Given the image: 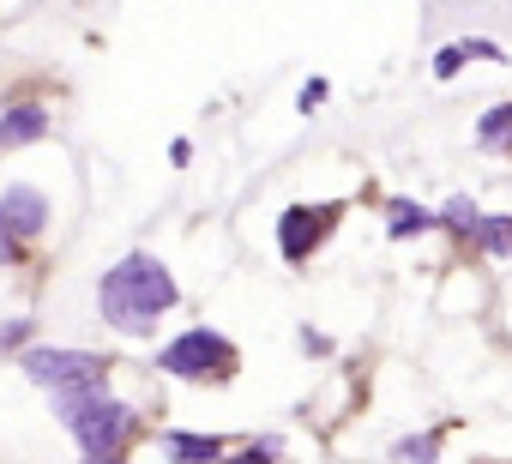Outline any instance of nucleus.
I'll return each instance as SVG.
<instances>
[{"label": "nucleus", "mask_w": 512, "mask_h": 464, "mask_svg": "<svg viewBox=\"0 0 512 464\" xmlns=\"http://www.w3.org/2000/svg\"><path fill=\"white\" fill-rule=\"evenodd\" d=\"M25 380L49 398H79V392H109V350H79V344H31L19 356Z\"/></svg>", "instance_id": "20e7f679"}, {"label": "nucleus", "mask_w": 512, "mask_h": 464, "mask_svg": "<svg viewBox=\"0 0 512 464\" xmlns=\"http://www.w3.org/2000/svg\"><path fill=\"white\" fill-rule=\"evenodd\" d=\"M476 145H482L488 157H512V97H506V103H488V109L476 115Z\"/></svg>", "instance_id": "9b49d317"}, {"label": "nucleus", "mask_w": 512, "mask_h": 464, "mask_svg": "<svg viewBox=\"0 0 512 464\" xmlns=\"http://www.w3.org/2000/svg\"><path fill=\"white\" fill-rule=\"evenodd\" d=\"M49 139V103L43 97H13L0 109V151H19V145H43Z\"/></svg>", "instance_id": "0eeeda50"}, {"label": "nucleus", "mask_w": 512, "mask_h": 464, "mask_svg": "<svg viewBox=\"0 0 512 464\" xmlns=\"http://www.w3.org/2000/svg\"><path fill=\"white\" fill-rule=\"evenodd\" d=\"M326 97H332V85H326V79L314 73V79H302V91H296V109H302V115H314V109H320Z\"/></svg>", "instance_id": "a211bd4d"}, {"label": "nucleus", "mask_w": 512, "mask_h": 464, "mask_svg": "<svg viewBox=\"0 0 512 464\" xmlns=\"http://www.w3.org/2000/svg\"><path fill=\"white\" fill-rule=\"evenodd\" d=\"M434 229H440V211H428L422 199H410V193L386 199V242H422Z\"/></svg>", "instance_id": "9d476101"}, {"label": "nucleus", "mask_w": 512, "mask_h": 464, "mask_svg": "<svg viewBox=\"0 0 512 464\" xmlns=\"http://www.w3.org/2000/svg\"><path fill=\"white\" fill-rule=\"evenodd\" d=\"M169 163H175V169H187V163H193V145H187V139H175V145H169Z\"/></svg>", "instance_id": "6ab92c4d"}, {"label": "nucleus", "mask_w": 512, "mask_h": 464, "mask_svg": "<svg viewBox=\"0 0 512 464\" xmlns=\"http://www.w3.org/2000/svg\"><path fill=\"white\" fill-rule=\"evenodd\" d=\"M296 350H302L308 362H326V356H338V338L320 332V326H296Z\"/></svg>", "instance_id": "f3484780"}, {"label": "nucleus", "mask_w": 512, "mask_h": 464, "mask_svg": "<svg viewBox=\"0 0 512 464\" xmlns=\"http://www.w3.org/2000/svg\"><path fill=\"white\" fill-rule=\"evenodd\" d=\"M223 464H284V434H247L241 446H229Z\"/></svg>", "instance_id": "2eb2a0df"}, {"label": "nucleus", "mask_w": 512, "mask_h": 464, "mask_svg": "<svg viewBox=\"0 0 512 464\" xmlns=\"http://www.w3.org/2000/svg\"><path fill=\"white\" fill-rule=\"evenodd\" d=\"M49 404H55V422L67 428V440L79 446V458L133 452V440L145 434L139 404H127L115 392H79V398H49Z\"/></svg>", "instance_id": "f03ea898"}, {"label": "nucleus", "mask_w": 512, "mask_h": 464, "mask_svg": "<svg viewBox=\"0 0 512 464\" xmlns=\"http://www.w3.org/2000/svg\"><path fill=\"white\" fill-rule=\"evenodd\" d=\"M157 368L181 386H229L241 374V350L217 326H187L169 344H157Z\"/></svg>", "instance_id": "7ed1b4c3"}, {"label": "nucleus", "mask_w": 512, "mask_h": 464, "mask_svg": "<svg viewBox=\"0 0 512 464\" xmlns=\"http://www.w3.org/2000/svg\"><path fill=\"white\" fill-rule=\"evenodd\" d=\"M350 217V199H290L272 223V242H278V260L290 272L314 266V254H326L338 242V229Z\"/></svg>", "instance_id": "39448f33"}, {"label": "nucleus", "mask_w": 512, "mask_h": 464, "mask_svg": "<svg viewBox=\"0 0 512 464\" xmlns=\"http://www.w3.org/2000/svg\"><path fill=\"white\" fill-rule=\"evenodd\" d=\"M157 446H163L169 464H223L229 458V440L223 434H205V428H163Z\"/></svg>", "instance_id": "1a4fd4ad"}, {"label": "nucleus", "mask_w": 512, "mask_h": 464, "mask_svg": "<svg viewBox=\"0 0 512 464\" xmlns=\"http://www.w3.org/2000/svg\"><path fill=\"white\" fill-rule=\"evenodd\" d=\"M476 254H488V260H512V211H482V223H476V242H470Z\"/></svg>", "instance_id": "f8f14e48"}, {"label": "nucleus", "mask_w": 512, "mask_h": 464, "mask_svg": "<svg viewBox=\"0 0 512 464\" xmlns=\"http://www.w3.org/2000/svg\"><path fill=\"white\" fill-rule=\"evenodd\" d=\"M470 61H488V67H506L512 55L500 49V43H488V37H452V43H440L434 49V61H428V73L440 79V85H452Z\"/></svg>", "instance_id": "6e6552de"}, {"label": "nucleus", "mask_w": 512, "mask_h": 464, "mask_svg": "<svg viewBox=\"0 0 512 464\" xmlns=\"http://www.w3.org/2000/svg\"><path fill=\"white\" fill-rule=\"evenodd\" d=\"M79 464H127V452H97V458H79Z\"/></svg>", "instance_id": "aec40b11"}, {"label": "nucleus", "mask_w": 512, "mask_h": 464, "mask_svg": "<svg viewBox=\"0 0 512 464\" xmlns=\"http://www.w3.org/2000/svg\"><path fill=\"white\" fill-rule=\"evenodd\" d=\"M440 446H446V428L404 434V440H392V464H440Z\"/></svg>", "instance_id": "4468645a"}, {"label": "nucleus", "mask_w": 512, "mask_h": 464, "mask_svg": "<svg viewBox=\"0 0 512 464\" xmlns=\"http://www.w3.org/2000/svg\"><path fill=\"white\" fill-rule=\"evenodd\" d=\"M31 338H37V320H31V314L0 320V350H7V356H25V350H31Z\"/></svg>", "instance_id": "dca6fc26"}, {"label": "nucleus", "mask_w": 512, "mask_h": 464, "mask_svg": "<svg viewBox=\"0 0 512 464\" xmlns=\"http://www.w3.org/2000/svg\"><path fill=\"white\" fill-rule=\"evenodd\" d=\"M175 308H181V284H175V272H169L157 254H145V248L121 254V260L97 278V320H103L109 332H121V338H157V326H163Z\"/></svg>", "instance_id": "f257e3e1"}, {"label": "nucleus", "mask_w": 512, "mask_h": 464, "mask_svg": "<svg viewBox=\"0 0 512 464\" xmlns=\"http://www.w3.org/2000/svg\"><path fill=\"white\" fill-rule=\"evenodd\" d=\"M49 217H55V205H49V193L37 181H7L0 187V272L31 260V248L49 236Z\"/></svg>", "instance_id": "423d86ee"}, {"label": "nucleus", "mask_w": 512, "mask_h": 464, "mask_svg": "<svg viewBox=\"0 0 512 464\" xmlns=\"http://www.w3.org/2000/svg\"><path fill=\"white\" fill-rule=\"evenodd\" d=\"M476 223H482V205H476L470 193H452V199L440 205V229H446L452 242H464V248L476 242Z\"/></svg>", "instance_id": "ddd939ff"}]
</instances>
